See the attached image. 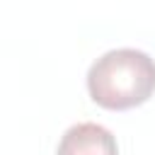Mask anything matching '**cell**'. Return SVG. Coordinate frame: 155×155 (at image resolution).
Returning <instances> with one entry per match:
<instances>
[{
    "label": "cell",
    "mask_w": 155,
    "mask_h": 155,
    "mask_svg": "<svg viewBox=\"0 0 155 155\" xmlns=\"http://www.w3.org/2000/svg\"><path fill=\"white\" fill-rule=\"evenodd\" d=\"M87 92L102 109H136L155 94V61L138 48L107 51L87 70Z\"/></svg>",
    "instance_id": "cell-1"
},
{
    "label": "cell",
    "mask_w": 155,
    "mask_h": 155,
    "mask_svg": "<svg viewBox=\"0 0 155 155\" xmlns=\"http://www.w3.org/2000/svg\"><path fill=\"white\" fill-rule=\"evenodd\" d=\"M56 150L58 153H73V155L75 153H97V155L104 153V155H114L119 150V145H116L114 136L104 126L85 121V124L70 126L63 133V138H61V143H58Z\"/></svg>",
    "instance_id": "cell-2"
}]
</instances>
